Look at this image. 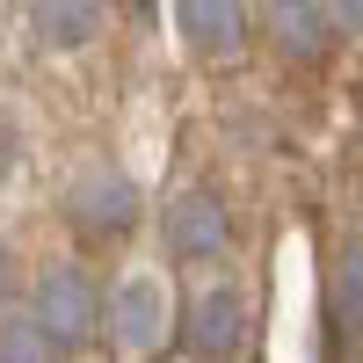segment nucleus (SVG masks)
Returning a JSON list of instances; mask_svg holds the SVG:
<instances>
[{"label": "nucleus", "instance_id": "obj_2", "mask_svg": "<svg viewBox=\"0 0 363 363\" xmlns=\"http://www.w3.org/2000/svg\"><path fill=\"white\" fill-rule=\"evenodd\" d=\"M66 218L80 240H124L138 225V182L124 167H80L66 189Z\"/></svg>", "mask_w": 363, "mask_h": 363}, {"label": "nucleus", "instance_id": "obj_4", "mask_svg": "<svg viewBox=\"0 0 363 363\" xmlns=\"http://www.w3.org/2000/svg\"><path fill=\"white\" fill-rule=\"evenodd\" d=\"M174 29L203 66H233L247 51V0H174Z\"/></svg>", "mask_w": 363, "mask_h": 363}, {"label": "nucleus", "instance_id": "obj_9", "mask_svg": "<svg viewBox=\"0 0 363 363\" xmlns=\"http://www.w3.org/2000/svg\"><path fill=\"white\" fill-rule=\"evenodd\" d=\"M22 15L44 51H80L102 37V0H22Z\"/></svg>", "mask_w": 363, "mask_h": 363}, {"label": "nucleus", "instance_id": "obj_6", "mask_svg": "<svg viewBox=\"0 0 363 363\" xmlns=\"http://www.w3.org/2000/svg\"><path fill=\"white\" fill-rule=\"evenodd\" d=\"M109 342L124 349V356H153V349H167V291H160L153 277L116 284V298H109Z\"/></svg>", "mask_w": 363, "mask_h": 363}, {"label": "nucleus", "instance_id": "obj_5", "mask_svg": "<svg viewBox=\"0 0 363 363\" xmlns=\"http://www.w3.org/2000/svg\"><path fill=\"white\" fill-rule=\"evenodd\" d=\"M182 342L196 356H240V342H247V298H240V284L196 291L189 313H182Z\"/></svg>", "mask_w": 363, "mask_h": 363}, {"label": "nucleus", "instance_id": "obj_1", "mask_svg": "<svg viewBox=\"0 0 363 363\" xmlns=\"http://www.w3.org/2000/svg\"><path fill=\"white\" fill-rule=\"evenodd\" d=\"M29 313H37L51 335H58V349H87L95 342V327H102V291L87 284V269H73V262H51L44 277H37V291H29Z\"/></svg>", "mask_w": 363, "mask_h": 363}, {"label": "nucleus", "instance_id": "obj_8", "mask_svg": "<svg viewBox=\"0 0 363 363\" xmlns=\"http://www.w3.org/2000/svg\"><path fill=\"white\" fill-rule=\"evenodd\" d=\"M327 320H335V349H363V233H349L342 247H335Z\"/></svg>", "mask_w": 363, "mask_h": 363}, {"label": "nucleus", "instance_id": "obj_7", "mask_svg": "<svg viewBox=\"0 0 363 363\" xmlns=\"http://www.w3.org/2000/svg\"><path fill=\"white\" fill-rule=\"evenodd\" d=\"M269 37L291 66H320L335 44V8L327 0H269Z\"/></svg>", "mask_w": 363, "mask_h": 363}, {"label": "nucleus", "instance_id": "obj_11", "mask_svg": "<svg viewBox=\"0 0 363 363\" xmlns=\"http://www.w3.org/2000/svg\"><path fill=\"white\" fill-rule=\"evenodd\" d=\"M335 8V29H349V37H363V0H327Z\"/></svg>", "mask_w": 363, "mask_h": 363}, {"label": "nucleus", "instance_id": "obj_10", "mask_svg": "<svg viewBox=\"0 0 363 363\" xmlns=\"http://www.w3.org/2000/svg\"><path fill=\"white\" fill-rule=\"evenodd\" d=\"M51 356H66L58 349V335L29 313V320H0V363H51Z\"/></svg>", "mask_w": 363, "mask_h": 363}, {"label": "nucleus", "instance_id": "obj_3", "mask_svg": "<svg viewBox=\"0 0 363 363\" xmlns=\"http://www.w3.org/2000/svg\"><path fill=\"white\" fill-rule=\"evenodd\" d=\"M233 247V211L218 189H182L167 203V255L174 262H218Z\"/></svg>", "mask_w": 363, "mask_h": 363}, {"label": "nucleus", "instance_id": "obj_12", "mask_svg": "<svg viewBox=\"0 0 363 363\" xmlns=\"http://www.w3.org/2000/svg\"><path fill=\"white\" fill-rule=\"evenodd\" d=\"M8 291H15V255H8V240H0V306H8Z\"/></svg>", "mask_w": 363, "mask_h": 363}]
</instances>
